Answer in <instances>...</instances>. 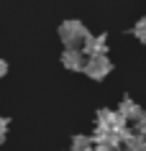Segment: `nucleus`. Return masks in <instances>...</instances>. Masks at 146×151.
Instances as JSON below:
<instances>
[{
    "mask_svg": "<svg viewBox=\"0 0 146 151\" xmlns=\"http://www.w3.org/2000/svg\"><path fill=\"white\" fill-rule=\"evenodd\" d=\"M97 131H105V133H128V123L118 115V110H108V108H100L97 110Z\"/></svg>",
    "mask_w": 146,
    "mask_h": 151,
    "instance_id": "1",
    "label": "nucleus"
},
{
    "mask_svg": "<svg viewBox=\"0 0 146 151\" xmlns=\"http://www.w3.org/2000/svg\"><path fill=\"white\" fill-rule=\"evenodd\" d=\"M59 39L64 41L67 49H80L87 39V31H85V26L80 21H64V23L59 26Z\"/></svg>",
    "mask_w": 146,
    "mask_h": 151,
    "instance_id": "2",
    "label": "nucleus"
},
{
    "mask_svg": "<svg viewBox=\"0 0 146 151\" xmlns=\"http://www.w3.org/2000/svg\"><path fill=\"white\" fill-rule=\"evenodd\" d=\"M87 72L90 80H103V77H108L110 72H113V62L108 59V54L103 56H87V62H85V69Z\"/></svg>",
    "mask_w": 146,
    "mask_h": 151,
    "instance_id": "3",
    "label": "nucleus"
},
{
    "mask_svg": "<svg viewBox=\"0 0 146 151\" xmlns=\"http://www.w3.org/2000/svg\"><path fill=\"white\" fill-rule=\"evenodd\" d=\"M82 54L85 56H103L108 54V36H90L85 39V44H82Z\"/></svg>",
    "mask_w": 146,
    "mask_h": 151,
    "instance_id": "4",
    "label": "nucleus"
},
{
    "mask_svg": "<svg viewBox=\"0 0 146 151\" xmlns=\"http://www.w3.org/2000/svg\"><path fill=\"white\" fill-rule=\"evenodd\" d=\"M85 62H87V56L82 54L80 49H64V54H62V64L72 72H82L85 69Z\"/></svg>",
    "mask_w": 146,
    "mask_h": 151,
    "instance_id": "5",
    "label": "nucleus"
},
{
    "mask_svg": "<svg viewBox=\"0 0 146 151\" xmlns=\"http://www.w3.org/2000/svg\"><path fill=\"white\" fill-rule=\"evenodd\" d=\"M141 113H144V110H141V108H138V105L133 103L131 97H126V100L121 103V108H118V115H121V118L126 120V123H136Z\"/></svg>",
    "mask_w": 146,
    "mask_h": 151,
    "instance_id": "6",
    "label": "nucleus"
},
{
    "mask_svg": "<svg viewBox=\"0 0 146 151\" xmlns=\"http://www.w3.org/2000/svg\"><path fill=\"white\" fill-rule=\"evenodd\" d=\"M123 146H126V151H146V138L138 133H126Z\"/></svg>",
    "mask_w": 146,
    "mask_h": 151,
    "instance_id": "7",
    "label": "nucleus"
},
{
    "mask_svg": "<svg viewBox=\"0 0 146 151\" xmlns=\"http://www.w3.org/2000/svg\"><path fill=\"white\" fill-rule=\"evenodd\" d=\"M90 149H92L90 136H74V138H72V146H69V151H90Z\"/></svg>",
    "mask_w": 146,
    "mask_h": 151,
    "instance_id": "8",
    "label": "nucleus"
},
{
    "mask_svg": "<svg viewBox=\"0 0 146 151\" xmlns=\"http://www.w3.org/2000/svg\"><path fill=\"white\" fill-rule=\"evenodd\" d=\"M133 36H136L141 44H146V18H141V21L133 26Z\"/></svg>",
    "mask_w": 146,
    "mask_h": 151,
    "instance_id": "9",
    "label": "nucleus"
},
{
    "mask_svg": "<svg viewBox=\"0 0 146 151\" xmlns=\"http://www.w3.org/2000/svg\"><path fill=\"white\" fill-rule=\"evenodd\" d=\"M136 133L146 138V110L141 113V115H138V120H136Z\"/></svg>",
    "mask_w": 146,
    "mask_h": 151,
    "instance_id": "10",
    "label": "nucleus"
},
{
    "mask_svg": "<svg viewBox=\"0 0 146 151\" xmlns=\"http://www.w3.org/2000/svg\"><path fill=\"white\" fill-rule=\"evenodd\" d=\"M5 131H8V118H3V115H0V143L5 141Z\"/></svg>",
    "mask_w": 146,
    "mask_h": 151,
    "instance_id": "11",
    "label": "nucleus"
},
{
    "mask_svg": "<svg viewBox=\"0 0 146 151\" xmlns=\"http://www.w3.org/2000/svg\"><path fill=\"white\" fill-rule=\"evenodd\" d=\"M8 74V64H5V59H0V77H5Z\"/></svg>",
    "mask_w": 146,
    "mask_h": 151,
    "instance_id": "12",
    "label": "nucleus"
},
{
    "mask_svg": "<svg viewBox=\"0 0 146 151\" xmlns=\"http://www.w3.org/2000/svg\"><path fill=\"white\" fill-rule=\"evenodd\" d=\"M90 151H92V149H90Z\"/></svg>",
    "mask_w": 146,
    "mask_h": 151,
    "instance_id": "13",
    "label": "nucleus"
}]
</instances>
